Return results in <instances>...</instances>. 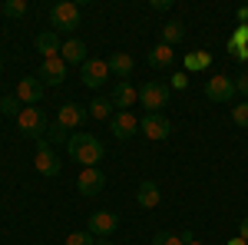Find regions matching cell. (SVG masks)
I'll list each match as a JSON object with an SVG mask.
<instances>
[{"label": "cell", "instance_id": "d4e9b609", "mask_svg": "<svg viewBox=\"0 0 248 245\" xmlns=\"http://www.w3.org/2000/svg\"><path fill=\"white\" fill-rule=\"evenodd\" d=\"M232 123L242 126V130H248V99L238 103V106H232Z\"/></svg>", "mask_w": 248, "mask_h": 245}, {"label": "cell", "instance_id": "ffe728a7", "mask_svg": "<svg viewBox=\"0 0 248 245\" xmlns=\"http://www.w3.org/2000/svg\"><path fill=\"white\" fill-rule=\"evenodd\" d=\"M146 60H149V66H155V70H166V66H172L175 53H172V47H166V43H155Z\"/></svg>", "mask_w": 248, "mask_h": 245}, {"label": "cell", "instance_id": "e0dca14e", "mask_svg": "<svg viewBox=\"0 0 248 245\" xmlns=\"http://www.w3.org/2000/svg\"><path fill=\"white\" fill-rule=\"evenodd\" d=\"M60 60H63L66 66H70V63H79V66H83V63H86V43H83V40H66L63 50H60Z\"/></svg>", "mask_w": 248, "mask_h": 245}, {"label": "cell", "instance_id": "f1b7e54d", "mask_svg": "<svg viewBox=\"0 0 248 245\" xmlns=\"http://www.w3.org/2000/svg\"><path fill=\"white\" fill-rule=\"evenodd\" d=\"M235 93H245L248 96V73H238V76H235Z\"/></svg>", "mask_w": 248, "mask_h": 245}, {"label": "cell", "instance_id": "4fadbf2b", "mask_svg": "<svg viewBox=\"0 0 248 245\" xmlns=\"http://www.w3.org/2000/svg\"><path fill=\"white\" fill-rule=\"evenodd\" d=\"M103 186H106V176L96 169V166L93 169H83L77 176V189H79V196H86V199H90V196H99Z\"/></svg>", "mask_w": 248, "mask_h": 245}, {"label": "cell", "instance_id": "5bb4252c", "mask_svg": "<svg viewBox=\"0 0 248 245\" xmlns=\"http://www.w3.org/2000/svg\"><path fill=\"white\" fill-rule=\"evenodd\" d=\"M37 80L43 83V86H60V83L66 80V63H63L60 57H53V60H43V66H40Z\"/></svg>", "mask_w": 248, "mask_h": 245}, {"label": "cell", "instance_id": "e575fe53", "mask_svg": "<svg viewBox=\"0 0 248 245\" xmlns=\"http://www.w3.org/2000/svg\"><path fill=\"white\" fill-rule=\"evenodd\" d=\"M238 20H242V23H248V7H242V10H238Z\"/></svg>", "mask_w": 248, "mask_h": 245}, {"label": "cell", "instance_id": "d590c367", "mask_svg": "<svg viewBox=\"0 0 248 245\" xmlns=\"http://www.w3.org/2000/svg\"><path fill=\"white\" fill-rule=\"evenodd\" d=\"M229 245H248V242H245V239H232Z\"/></svg>", "mask_w": 248, "mask_h": 245}, {"label": "cell", "instance_id": "74e56055", "mask_svg": "<svg viewBox=\"0 0 248 245\" xmlns=\"http://www.w3.org/2000/svg\"><path fill=\"white\" fill-rule=\"evenodd\" d=\"M186 245H202V242H195V239H192V242H186Z\"/></svg>", "mask_w": 248, "mask_h": 245}, {"label": "cell", "instance_id": "ba28073f", "mask_svg": "<svg viewBox=\"0 0 248 245\" xmlns=\"http://www.w3.org/2000/svg\"><path fill=\"white\" fill-rule=\"evenodd\" d=\"M109 130H113L116 139H133L139 132V119H136L133 110H116L113 119H109Z\"/></svg>", "mask_w": 248, "mask_h": 245}, {"label": "cell", "instance_id": "4316f807", "mask_svg": "<svg viewBox=\"0 0 248 245\" xmlns=\"http://www.w3.org/2000/svg\"><path fill=\"white\" fill-rule=\"evenodd\" d=\"M66 245H96V239L90 232H70L66 235Z\"/></svg>", "mask_w": 248, "mask_h": 245}, {"label": "cell", "instance_id": "7a4b0ae2", "mask_svg": "<svg viewBox=\"0 0 248 245\" xmlns=\"http://www.w3.org/2000/svg\"><path fill=\"white\" fill-rule=\"evenodd\" d=\"M169 83H162V80H149V83H142V90H139V103L146 106V113H162V106H169Z\"/></svg>", "mask_w": 248, "mask_h": 245}, {"label": "cell", "instance_id": "603a6c76", "mask_svg": "<svg viewBox=\"0 0 248 245\" xmlns=\"http://www.w3.org/2000/svg\"><path fill=\"white\" fill-rule=\"evenodd\" d=\"M90 116L93 119H113V103L103 99V96H96L93 103H90Z\"/></svg>", "mask_w": 248, "mask_h": 245}, {"label": "cell", "instance_id": "3957f363", "mask_svg": "<svg viewBox=\"0 0 248 245\" xmlns=\"http://www.w3.org/2000/svg\"><path fill=\"white\" fill-rule=\"evenodd\" d=\"M17 130L20 136H27V139H43V132H46V116L40 106H23L17 116Z\"/></svg>", "mask_w": 248, "mask_h": 245}, {"label": "cell", "instance_id": "ac0fdd59", "mask_svg": "<svg viewBox=\"0 0 248 245\" xmlns=\"http://www.w3.org/2000/svg\"><path fill=\"white\" fill-rule=\"evenodd\" d=\"M136 202H139L142 209H155L159 202H162V192H159V186H155V182H149V179H146L142 186L136 189Z\"/></svg>", "mask_w": 248, "mask_h": 245}, {"label": "cell", "instance_id": "4dcf8cb0", "mask_svg": "<svg viewBox=\"0 0 248 245\" xmlns=\"http://www.w3.org/2000/svg\"><path fill=\"white\" fill-rule=\"evenodd\" d=\"M172 86H175V90H186V86H189V76H186V73H175V76H172Z\"/></svg>", "mask_w": 248, "mask_h": 245}, {"label": "cell", "instance_id": "cb8c5ba5", "mask_svg": "<svg viewBox=\"0 0 248 245\" xmlns=\"http://www.w3.org/2000/svg\"><path fill=\"white\" fill-rule=\"evenodd\" d=\"M20 110H23V106H20L17 96H3V99H0V116H14V119H17Z\"/></svg>", "mask_w": 248, "mask_h": 245}, {"label": "cell", "instance_id": "d6a6232c", "mask_svg": "<svg viewBox=\"0 0 248 245\" xmlns=\"http://www.w3.org/2000/svg\"><path fill=\"white\" fill-rule=\"evenodd\" d=\"M172 0H153V10H169Z\"/></svg>", "mask_w": 248, "mask_h": 245}, {"label": "cell", "instance_id": "f546056e", "mask_svg": "<svg viewBox=\"0 0 248 245\" xmlns=\"http://www.w3.org/2000/svg\"><path fill=\"white\" fill-rule=\"evenodd\" d=\"M46 132H50V143H63V139H66V130H63L60 123L53 126V130H46Z\"/></svg>", "mask_w": 248, "mask_h": 245}, {"label": "cell", "instance_id": "8d00e7d4", "mask_svg": "<svg viewBox=\"0 0 248 245\" xmlns=\"http://www.w3.org/2000/svg\"><path fill=\"white\" fill-rule=\"evenodd\" d=\"M96 245H113V242L109 239H96Z\"/></svg>", "mask_w": 248, "mask_h": 245}, {"label": "cell", "instance_id": "44dd1931", "mask_svg": "<svg viewBox=\"0 0 248 245\" xmlns=\"http://www.w3.org/2000/svg\"><path fill=\"white\" fill-rule=\"evenodd\" d=\"M186 40V23L182 20H169L166 27H162V43L166 47H175V43H182Z\"/></svg>", "mask_w": 248, "mask_h": 245}, {"label": "cell", "instance_id": "1f68e13d", "mask_svg": "<svg viewBox=\"0 0 248 245\" xmlns=\"http://www.w3.org/2000/svg\"><path fill=\"white\" fill-rule=\"evenodd\" d=\"M238 239H245V242H248V219L238 222Z\"/></svg>", "mask_w": 248, "mask_h": 245}, {"label": "cell", "instance_id": "5b68a950", "mask_svg": "<svg viewBox=\"0 0 248 245\" xmlns=\"http://www.w3.org/2000/svg\"><path fill=\"white\" fill-rule=\"evenodd\" d=\"M33 166H37V172H40V176H46V179L60 176V169H63V163L57 159V152L50 149V143H46V139H37V156H33Z\"/></svg>", "mask_w": 248, "mask_h": 245}, {"label": "cell", "instance_id": "30bf717a", "mask_svg": "<svg viewBox=\"0 0 248 245\" xmlns=\"http://www.w3.org/2000/svg\"><path fill=\"white\" fill-rule=\"evenodd\" d=\"M106 80H109V63H106V60L90 57L86 63H83V86H90V90H99Z\"/></svg>", "mask_w": 248, "mask_h": 245}, {"label": "cell", "instance_id": "836d02e7", "mask_svg": "<svg viewBox=\"0 0 248 245\" xmlns=\"http://www.w3.org/2000/svg\"><path fill=\"white\" fill-rule=\"evenodd\" d=\"M235 57H238L242 63H245V60H248V47H238V50H235Z\"/></svg>", "mask_w": 248, "mask_h": 245}, {"label": "cell", "instance_id": "2e32d148", "mask_svg": "<svg viewBox=\"0 0 248 245\" xmlns=\"http://www.w3.org/2000/svg\"><path fill=\"white\" fill-rule=\"evenodd\" d=\"M60 50H63V43H60L57 30H43V33H37V53H43V60L60 57Z\"/></svg>", "mask_w": 248, "mask_h": 245}, {"label": "cell", "instance_id": "6da1fadb", "mask_svg": "<svg viewBox=\"0 0 248 245\" xmlns=\"http://www.w3.org/2000/svg\"><path fill=\"white\" fill-rule=\"evenodd\" d=\"M66 152H70V159H77L83 169H93L96 163L103 159V143L90 136V132H73L70 139H66Z\"/></svg>", "mask_w": 248, "mask_h": 245}, {"label": "cell", "instance_id": "7c38bea8", "mask_svg": "<svg viewBox=\"0 0 248 245\" xmlns=\"http://www.w3.org/2000/svg\"><path fill=\"white\" fill-rule=\"evenodd\" d=\"M86 119H90V110L79 106V103H66V106H60V113H57V123L63 130H79Z\"/></svg>", "mask_w": 248, "mask_h": 245}, {"label": "cell", "instance_id": "8992f818", "mask_svg": "<svg viewBox=\"0 0 248 245\" xmlns=\"http://www.w3.org/2000/svg\"><path fill=\"white\" fill-rule=\"evenodd\" d=\"M205 96H209L212 103H229L232 96H235V80H229V76H222V73H212L205 80Z\"/></svg>", "mask_w": 248, "mask_h": 245}, {"label": "cell", "instance_id": "277c9868", "mask_svg": "<svg viewBox=\"0 0 248 245\" xmlns=\"http://www.w3.org/2000/svg\"><path fill=\"white\" fill-rule=\"evenodd\" d=\"M50 23H53V30H63V33H73L79 27V7L73 3V0H63V3H57L53 10H50Z\"/></svg>", "mask_w": 248, "mask_h": 245}, {"label": "cell", "instance_id": "9a60e30c", "mask_svg": "<svg viewBox=\"0 0 248 245\" xmlns=\"http://www.w3.org/2000/svg\"><path fill=\"white\" fill-rule=\"evenodd\" d=\"M109 103H113V106H119V110H129V106H136V103H139V90H136L129 80H119V83L113 86Z\"/></svg>", "mask_w": 248, "mask_h": 245}, {"label": "cell", "instance_id": "8fae6325", "mask_svg": "<svg viewBox=\"0 0 248 245\" xmlns=\"http://www.w3.org/2000/svg\"><path fill=\"white\" fill-rule=\"evenodd\" d=\"M43 83H40L37 76H23V80H17V99L23 103V106H40V99H43Z\"/></svg>", "mask_w": 248, "mask_h": 245}, {"label": "cell", "instance_id": "52a82bcc", "mask_svg": "<svg viewBox=\"0 0 248 245\" xmlns=\"http://www.w3.org/2000/svg\"><path fill=\"white\" fill-rule=\"evenodd\" d=\"M139 130H142L146 139H169L172 136V123L162 113H146L142 119H139Z\"/></svg>", "mask_w": 248, "mask_h": 245}, {"label": "cell", "instance_id": "7402d4cb", "mask_svg": "<svg viewBox=\"0 0 248 245\" xmlns=\"http://www.w3.org/2000/svg\"><path fill=\"white\" fill-rule=\"evenodd\" d=\"M195 235L192 232H182V235H172V232H155L153 235V245H186V242H192Z\"/></svg>", "mask_w": 248, "mask_h": 245}, {"label": "cell", "instance_id": "484cf974", "mask_svg": "<svg viewBox=\"0 0 248 245\" xmlns=\"http://www.w3.org/2000/svg\"><path fill=\"white\" fill-rule=\"evenodd\" d=\"M0 10H3L7 17H23V14H27V0H7Z\"/></svg>", "mask_w": 248, "mask_h": 245}, {"label": "cell", "instance_id": "f35d334b", "mask_svg": "<svg viewBox=\"0 0 248 245\" xmlns=\"http://www.w3.org/2000/svg\"><path fill=\"white\" fill-rule=\"evenodd\" d=\"M0 70H3V63H0Z\"/></svg>", "mask_w": 248, "mask_h": 245}, {"label": "cell", "instance_id": "83f0119b", "mask_svg": "<svg viewBox=\"0 0 248 245\" xmlns=\"http://www.w3.org/2000/svg\"><path fill=\"white\" fill-rule=\"evenodd\" d=\"M186 66H189V70H205V66H209V53H192V57L186 60Z\"/></svg>", "mask_w": 248, "mask_h": 245}, {"label": "cell", "instance_id": "d6986e66", "mask_svg": "<svg viewBox=\"0 0 248 245\" xmlns=\"http://www.w3.org/2000/svg\"><path fill=\"white\" fill-rule=\"evenodd\" d=\"M106 63H109V73H116L119 80L133 76V70H136V60L129 57V53H113V57L106 60Z\"/></svg>", "mask_w": 248, "mask_h": 245}, {"label": "cell", "instance_id": "9c48e42d", "mask_svg": "<svg viewBox=\"0 0 248 245\" xmlns=\"http://www.w3.org/2000/svg\"><path fill=\"white\" fill-rule=\"evenodd\" d=\"M116 226H119V215H116V212H93L86 232H90L93 239H113Z\"/></svg>", "mask_w": 248, "mask_h": 245}]
</instances>
